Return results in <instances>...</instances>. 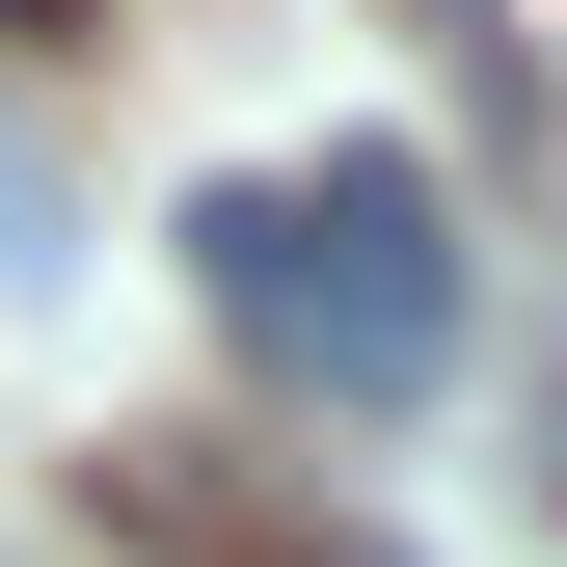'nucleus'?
Here are the masks:
<instances>
[{
  "label": "nucleus",
  "mask_w": 567,
  "mask_h": 567,
  "mask_svg": "<svg viewBox=\"0 0 567 567\" xmlns=\"http://www.w3.org/2000/svg\"><path fill=\"white\" fill-rule=\"evenodd\" d=\"M189 244H217V298H244L270 379H324V405H433V379H460V217H433L405 135L189 189Z\"/></svg>",
  "instance_id": "nucleus-1"
},
{
  "label": "nucleus",
  "mask_w": 567,
  "mask_h": 567,
  "mask_svg": "<svg viewBox=\"0 0 567 567\" xmlns=\"http://www.w3.org/2000/svg\"><path fill=\"white\" fill-rule=\"evenodd\" d=\"M0 28H82V0H0Z\"/></svg>",
  "instance_id": "nucleus-2"
}]
</instances>
